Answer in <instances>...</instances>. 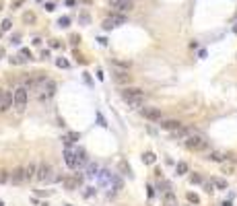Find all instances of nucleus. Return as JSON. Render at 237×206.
Listing matches in <instances>:
<instances>
[{"mask_svg": "<svg viewBox=\"0 0 237 206\" xmlns=\"http://www.w3.org/2000/svg\"><path fill=\"white\" fill-rule=\"evenodd\" d=\"M122 99L128 103L130 107H142L144 93H142L140 89H124L122 91Z\"/></svg>", "mask_w": 237, "mask_h": 206, "instance_id": "obj_1", "label": "nucleus"}, {"mask_svg": "<svg viewBox=\"0 0 237 206\" xmlns=\"http://www.w3.org/2000/svg\"><path fill=\"white\" fill-rule=\"evenodd\" d=\"M183 142H186V146H188L190 151H206V149H208V140L204 136H200V134H194V132H192Z\"/></svg>", "mask_w": 237, "mask_h": 206, "instance_id": "obj_2", "label": "nucleus"}, {"mask_svg": "<svg viewBox=\"0 0 237 206\" xmlns=\"http://www.w3.org/2000/svg\"><path fill=\"white\" fill-rule=\"evenodd\" d=\"M37 97H39L41 101L43 99H50V97H54L56 93V82L54 81H50V78H41V82L37 85Z\"/></svg>", "mask_w": 237, "mask_h": 206, "instance_id": "obj_3", "label": "nucleus"}, {"mask_svg": "<svg viewBox=\"0 0 237 206\" xmlns=\"http://www.w3.org/2000/svg\"><path fill=\"white\" fill-rule=\"evenodd\" d=\"M37 179L43 181V184H50V181H54V167L50 163H39L37 165Z\"/></svg>", "mask_w": 237, "mask_h": 206, "instance_id": "obj_4", "label": "nucleus"}, {"mask_svg": "<svg viewBox=\"0 0 237 206\" xmlns=\"http://www.w3.org/2000/svg\"><path fill=\"white\" fill-rule=\"evenodd\" d=\"M14 107L19 111L25 109V105H27V87H19V89H14Z\"/></svg>", "mask_w": 237, "mask_h": 206, "instance_id": "obj_5", "label": "nucleus"}, {"mask_svg": "<svg viewBox=\"0 0 237 206\" xmlns=\"http://www.w3.org/2000/svg\"><path fill=\"white\" fill-rule=\"evenodd\" d=\"M124 23H126V19H124L122 14H111V17H107V19L103 21V29L109 31V29L120 27V25H124Z\"/></svg>", "mask_w": 237, "mask_h": 206, "instance_id": "obj_6", "label": "nucleus"}, {"mask_svg": "<svg viewBox=\"0 0 237 206\" xmlns=\"http://www.w3.org/2000/svg\"><path fill=\"white\" fill-rule=\"evenodd\" d=\"M132 0H109V6L118 10V13H128L130 8H132Z\"/></svg>", "mask_w": 237, "mask_h": 206, "instance_id": "obj_7", "label": "nucleus"}, {"mask_svg": "<svg viewBox=\"0 0 237 206\" xmlns=\"http://www.w3.org/2000/svg\"><path fill=\"white\" fill-rule=\"evenodd\" d=\"M140 113L147 120H153V122H161V109H157V107H142Z\"/></svg>", "mask_w": 237, "mask_h": 206, "instance_id": "obj_8", "label": "nucleus"}, {"mask_svg": "<svg viewBox=\"0 0 237 206\" xmlns=\"http://www.w3.org/2000/svg\"><path fill=\"white\" fill-rule=\"evenodd\" d=\"M87 153H85V149H76L74 151V169H82L85 165H87Z\"/></svg>", "mask_w": 237, "mask_h": 206, "instance_id": "obj_9", "label": "nucleus"}, {"mask_svg": "<svg viewBox=\"0 0 237 206\" xmlns=\"http://www.w3.org/2000/svg\"><path fill=\"white\" fill-rule=\"evenodd\" d=\"M13 105H14V93L4 91V97H2V103H0V111H8Z\"/></svg>", "mask_w": 237, "mask_h": 206, "instance_id": "obj_10", "label": "nucleus"}, {"mask_svg": "<svg viewBox=\"0 0 237 206\" xmlns=\"http://www.w3.org/2000/svg\"><path fill=\"white\" fill-rule=\"evenodd\" d=\"M25 167H17V169H13V173H10V181L13 184H23L25 181Z\"/></svg>", "mask_w": 237, "mask_h": 206, "instance_id": "obj_11", "label": "nucleus"}, {"mask_svg": "<svg viewBox=\"0 0 237 206\" xmlns=\"http://www.w3.org/2000/svg\"><path fill=\"white\" fill-rule=\"evenodd\" d=\"M161 128L163 130H169V132H175V130L182 128V122H177V120H163Z\"/></svg>", "mask_w": 237, "mask_h": 206, "instance_id": "obj_12", "label": "nucleus"}, {"mask_svg": "<svg viewBox=\"0 0 237 206\" xmlns=\"http://www.w3.org/2000/svg\"><path fill=\"white\" fill-rule=\"evenodd\" d=\"M62 184H64L66 190H76L78 184H81V177H78V175H76V177H64V179H62Z\"/></svg>", "mask_w": 237, "mask_h": 206, "instance_id": "obj_13", "label": "nucleus"}, {"mask_svg": "<svg viewBox=\"0 0 237 206\" xmlns=\"http://www.w3.org/2000/svg\"><path fill=\"white\" fill-rule=\"evenodd\" d=\"M25 177L27 179H37V165L35 163H29L25 167Z\"/></svg>", "mask_w": 237, "mask_h": 206, "instance_id": "obj_14", "label": "nucleus"}, {"mask_svg": "<svg viewBox=\"0 0 237 206\" xmlns=\"http://www.w3.org/2000/svg\"><path fill=\"white\" fill-rule=\"evenodd\" d=\"M64 161H66V165L70 167V169H74V151H72L70 146L64 151Z\"/></svg>", "mask_w": 237, "mask_h": 206, "instance_id": "obj_15", "label": "nucleus"}, {"mask_svg": "<svg viewBox=\"0 0 237 206\" xmlns=\"http://www.w3.org/2000/svg\"><path fill=\"white\" fill-rule=\"evenodd\" d=\"M208 159L210 161H217V163H223L225 159H227V155H225V153H221V151H212L208 155Z\"/></svg>", "mask_w": 237, "mask_h": 206, "instance_id": "obj_16", "label": "nucleus"}, {"mask_svg": "<svg viewBox=\"0 0 237 206\" xmlns=\"http://www.w3.org/2000/svg\"><path fill=\"white\" fill-rule=\"evenodd\" d=\"M130 81H132V76H130L128 72H118V74H115V82H120V85L130 82Z\"/></svg>", "mask_w": 237, "mask_h": 206, "instance_id": "obj_17", "label": "nucleus"}, {"mask_svg": "<svg viewBox=\"0 0 237 206\" xmlns=\"http://www.w3.org/2000/svg\"><path fill=\"white\" fill-rule=\"evenodd\" d=\"M175 171H177V175H186L188 173V163H177V167H175Z\"/></svg>", "mask_w": 237, "mask_h": 206, "instance_id": "obj_18", "label": "nucleus"}, {"mask_svg": "<svg viewBox=\"0 0 237 206\" xmlns=\"http://www.w3.org/2000/svg\"><path fill=\"white\" fill-rule=\"evenodd\" d=\"M142 161L147 165H153L155 163V155H153V153H144V155H142Z\"/></svg>", "mask_w": 237, "mask_h": 206, "instance_id": "obj_19", "label": "nucleus"}, {"mask_svg": "<svg viewBox=\"0 0 237 206\" xmlns=\"http://www.w3.org/2000/svg\"><path fill=\"white\" fill-rule=\"evenodd\" d=\"M212 184L217 185V188H221V190H225V188H227V181H225V179H221V177H215V179H212Z\"/></svg>", "mask_w": 237, "mask_h": 206, "instance_id": "obj_20", "label": "nucleus"}, {"mask_svg": "<svg viewBox=\"0 0 237 206\" xmlns=\"http://www.w3.org/2000/svg\"><path fill=\"white\" fill-rule=\"evenodd\" d=\"M99 167H97V165H89V169H87V175L89 177H93V175H99Z\"/></svg>", "mask_w": 237, "mask_h": 206, "instance_id": "obj_21", "label": "nucleus"}, {"mask_svg": "<svg viewBox=\"0 0 237 206\" xmlns=\"http://www.w3.org/2000/svg\"><path fill=\"white\" fill-rule=\"evenodd\" d=\"M78 138H81V136H78V132H70L64 140H66V142H74V140H78Z\"/></svg>", "mask_w": 237, "mask_h": 206, "instance_id": "obj_22", "label": "nucleus"}, {"mask_svg": "<svg viewBox=\"0 0 237 206\" xmlns=\"http://www.w3.org/2000/svg\"><path fill=\"white\" fill-rule=\"evenodd\" d=\"M25 60L27 58H23V56H14V58H10V64H23Z\"/></svg>", "mask_w": 237, "mask_h": 206, "instance_id": "obj_23", "label": "nucleus"}, {"mask_svg": "<svg viewBox=\"0 0 237 206\" xmlns=\"http://www.w3.org/2000/svg\"><path fill=\"white\" fill-rule=\"evenodd\" d=\"M10 179V173L8 171H0V184H4V181H8Z\"/></svg>", "mask_w": 237, "mask_h": 206, "instance_id": "obj_24", "label": "nucleus"}, {"mask_svg": "<svg viewBox=\"0 0 237 206\" xmlns=\"http://www.w3.org/2000/svg\"><path fill=\"white\" fill-rule=\"evenodd\" d=\"M188 200H190V202H192V204H198V202H200V198H198L196 194H192V192L188 194Z\"/></svg>", "mask_w": 237, "mask_h": 206, "instance_id": "obj_25", "label": "nucleus"}, {"mask_svg": "<svg viewBox=\"0 0 237 206\" xmlns=\"http://www.w3.org/2000/svg\"><path fill=\"white\" fill-rule=\"evenodd\" d=\"M58 23H60V27H68V23H70V19H68V17H62V19L58 21Z\"/></svg>", "mask_w": 237, "mask_h": 206, "instance_id": "obj_26", "label": "nucleus"}, {"mask_svg": "<svg viewBox=\"0 0 237 206\" xmlns=\"http://www.w3.org/2000/svg\"><path fill=\"white\" fill-rule=\"evenodd\" d=\"M190 181H192V184H200V181H202V177H200V175H196V173H194V175L190 177Z\"/></svg>", "mask_w": 237, "mask_h": 206, "instance_id": "obj_27", "label": "nucleus"}, {"mask_svg": "<svg viewBox=\"0 0 237 206\" xmlns=\"http://www.w3.org/2000/svg\"><path fill=\"white\" fill-rule=\"evenodd\" d=\"M56 64H58L60 68H68V62H66V60H62V58H60V60H56Z\"/></svg>", "mask_w": 237, "mask_h": 206, "instance_id": "obj_28", "label": "nucleus"}, {"mask_svg": "<svg viewBox=\"0 0 237 206\" xmlns=\"http://www.w3.org/2000/svg\"><path fill=\"white\" fill-rule=\"evenodd\" d=\"M0 29H2V31H8V29H10V21H4V23H2V27H0Z\"/></svg>", "mask_w": 237, "mask_h": 206, "instance_id": "obj_29", "label": "nucleus"}, {"mask_svg": "<svg viewBox=\"0 0 237 206\" xmlns=\"http://www.w3.org/2000/svg\"><path fill=\"white\" fill-rule=\"evenodd\" d=\"M21 56H23V58H31V52H29V50H23Z\"/></svg>", "mask_w": 237, "mask_h": 206, "instance_id": "obj_30", "label": "nucleus"}, {"mask_svg": "<svg viewBox=\"0 0 237 206\" xmlns=\"http://www.w3.org/2000/svg\"><path fill=\"white\" fill-rule=\"evenodd\" d=\"M46 10H54V2H46Z\"/></svg>", "mask_w": 237, "mask_h": 206, "instance_id": "obj_31", "label": "nucleus"}, {"mask_svg": "<svg viewBox=\"0 0 237 206\" xmlns=\"http://www.w3.org/2000/svg\"><path fill=\"white\" fill-rule=\"evenodd\" d=\"M212 185H215V184H212V181H210V184H206V185H204V188H206V192H212Z\"/></svg>", "mask_w": 237, "mask_h": 206, "instance_id": "obj_32", "label": "nucleus"}, {"mask_svg": "<svg viewBox=\"0 0 237 206\" xmlns=\"http://www.w3.org/2000/svg\"><path fill=\"white\" fill-rule=\"evenodd\" d=\"M223 206H233V204H231V200H227V202H223Z\"/></svg>", "mask_w": 237, "mask_h": 206, "instance_id": "obj_33", "label": "nucleus"}, {"mask_svg": "<svg viewBox=\"0 0 237 206\" xmlns=\"http://www.w3.org/2000/svg\"><path fill=\"white\" fill-rule=\"evenodd\" d=\"M2 97H4V91L0 89V103H2Z\"/></svg>", "mask_w": 237, "mask_h": 206, "instance_id": "obj_34", "label": "nucleus"}, {"mask_svg": "<svg viewBox=\"0 0 237 206\" xmlns=\"http://www.w3.org/2000/svg\"><path fill=\"white\" fill-rule=\"evenodd\" d=\"M0 206H4V202H2V200H0Z\"/></svg>", "mask_w": 237, "mask_h": 206, "instance_id": "obj_35", "label": "nucleus"}]
</instances>
